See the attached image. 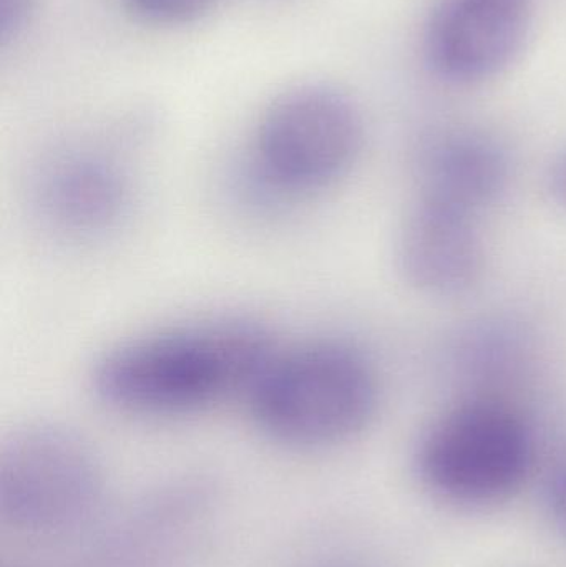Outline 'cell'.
Returning a JSON list of instances; mask_svg holds the SVG:
<instances>
[{"mask_svg": "<svg viewBox=\"0 0 566 567\" xmlns=\"http://www.w3.org/2000/svg\"><path fill=\"white\" fill-rule=\"evenodd\" d=\"M278 349L249 317L226 316L156 330L106 350L93 365V392L119 412L179 416L246 399Z\"/></svg>", "mask_w": 566, "mask_h": 567, "instance_id": "cell-1", "label": "cell"}, {"mask_svg": "<svg viewBox=\"0 0 566 567\" xmlns=\"http://www.w3.org/2000/svg\"><path fill=\"white\" fill-rule=\"evenodd\" d=\"M256 426L279 445L329 449L374 419L379 382L368 357L336 339L278 349L246 395Z\"/></svg>", "mask_w": 566, "mask_h": 567, "instance_id": "cell-2", "label": "cell"}, {"mask_svg": "<svg viewBox=\"0 0 566 567\" xmlns=\"http://www.w3.org/2000/svg\"><path fill=\"white\" fill-rule=\"evenodd\" d=\"M364 120L354 100L322 83L295 86L265 110L248 159L259 198L289 202L331 188L358 162Z\"/></svg>", "mask_w": 566, "mask_h": 567, "instance_id": "cell-3", "label": "cell"}, {"mask_svg": "<svg viewBox=\"0 0 566 567\" xmlns=\"http://www.w3.org/2000/svg\"><path fill=\"white\" fill-rule=\"evenodd\" d=\"M105 472L92 445L59 423H29L0 449V518L17 535L72 538L105 503Z\"/></svg>", "mask_w": 566, "mask_h": 567, "instance_id": "cell-4", "label": "cell"}, {"mask_svg": "<svg viewBox=\"0 0 566 567\" xmlns=\"http://www.w3.org/2000/svg\"><path fill=\"white\" fill-rule=\"evenodd\" d=\"M414 460L435 496L481 508L521 488L534 462V436L505 400L462 399L422 433Z\"/></svg>", "mask_w": 566, "mask_h": 567, "instance_id": "cell-5", "label": "cell"}, {"mask_svg": "<svg viewBox=\"0 0 566 567\" xmlns=\"http://www.w3.org/2000/svg\"><path fill=\"white\" fill-rule=\"evenodd\" d=\"M532 17V0H435L422 29V59L447 85H481L521 55Z\"/></svg>", "mask_w": 566, "mask_h": 567, "instance_id": "cell-6", "label": "cell"}, {"mask_svg": "<svg viewBox=\"0 0 566 567\" xmlns=\"http://www.w3.org/2000/svg\"><path fill=\"white\" fill-rule=\"evenodd\" d=\"M30 196L43 225L70 239H92L125 218L132 199L119 159L95 148H66L40 163Z\"/></svg>", "mask_w": 566, "mask_h": 567, "instance_id": "cell-7", "label": "cell"}, {"mask_svg": "<svg viewBox=\"0 0 566 567\" xmlns=\"http://www.w3.org/2000/svg\"><path fill=\"white\" fill-rule=\"evenodd\" d=\"M477 215L419 196L401 229L399 269L419 292L459 297L481 284L485 246Z\"/></svg>", "mask_w": 566, "mask_h": 567, "instance_id": "cell-8", "label": "cell"}, {"mask_svg": "<svg viewBox=\"0 0 566 567\" xmlns=\"http://www.w3.org/2000/svg\"><path fill=\"white\" fill-rule=\"evenodd\" d=\"M421 196L478 215L511 185L504 143L474 126H447L425 136L418 153Z\"/></svg>", "mask_w": 566, "mask_h": 567, "instance_id": "cell-9", "label": "cell"}, {"mask_svg": "<svg viewBox=\"0 0 566 567\" xmlns=\"http://www.w3.org/2000/svg\"><path fill=\"white\" fill-rule=\"evenodd\" d=\"M534 343L522 323L484 317L459 330L445 353L452 380L464 399H497L517 383L532 363Z\"/></svg>", "mask_w": 566, "mask_h": 567, "instance_id": "cell-10", "label": "cell"}, {"mask_svg": "<svg viewBox=\"0 0 566 567\" xmlns=\"http://www.w3.org/2000/svg\"><path fill=\"white\" fill-rule=\"evenodd\" d=\"M223 0H125L126 7L145 22L182 25L208 16Z\"/></svg>", "mask_w": 566, "mask_h": 567, "instance_id": "cell-11", "label": "cell"}, {"mask_svg": "<svg viewBox=\"0 0 566 567\" xmlns=\"http://www.w3.org/2000/svg\"><path fill=\"white\" fill-rule=\"evenodd\" d=\"M39 0H0V40L7 47L23 35L32 22Z\"/></svg>", "mask_w": 566, "mask_h": 567, "instance_id": "cell-12", "label": "cell"}, {"mask_svg": "<svg viewBox=\"0 0 566 567\" xmlns=\"http://www.w3.org/2000/svg\"><path fill=\"white\" fill-rule=\"evenodd\" d=\"M545 506L554 525L566 536V462L558 465L545 485Z\"/></svg>", "mask_w": 566, "mask_h": 567, "instance_id": "cell-13", "label": "cell"}, {"mask_svg": "<svg viewBox=\"0 0 566 567\" xmlns=\"http://www.w3.org/2000/svg\"><path fill=\"white\" fill-rule=\"evenodd\" d=\"M547 183L552 198L566 212V148L555 156L548 169Z\"/></svg>", "mask_w": 566, "mask_h": 567, "instance_id": "cell-14", "label": "cell"}, {"mask_svg": "<svg viewBox=\"0 0 566 567\" xmlns=\"http://www.w3.org/2000/svg\"><path fill=\"white\" fill-rule=\"evenodd\" d=\"M305 567H369L366 566L364 563L356 561V559L349 558H338V556H332V558H321L318 561L308 563Z\"/></svg>", "mask_w": 566, "mask_h": 567, "instance_id": "cell-15", "label": "cell"}]
</instances>
